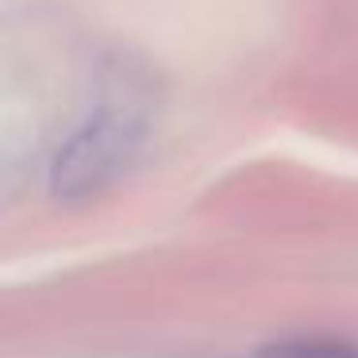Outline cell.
<instances>
[{"instance_id":"6da1fadb","label":"cell","mask_w":358,"mask_h":358,"mask_svg":"<svg viewBox=\"0 0 358 358\" xmlns=\"http://www.w3.org/2000/svg\"><path fill=\"white\" fill-rule=\"evenodd\" d=\"M147 139V120L131 104H104L96 108L55 155L50 166V193L58 201H85L108 189Z\"/></svg>"},{"instance_id":"7a4b0ae2","label":"cell","mask_w":358,"mask_h":358,"mask_svg":"<svg viewBox=\"0 0 358 358\" xmlns=\"http://www.w3.org/2000/svg\"><path fill=\"white\" fill-rule=\"evenodd\" d=\"M255 358H358V347L347 339H281Z\"/></svg>"}]
</instances>
